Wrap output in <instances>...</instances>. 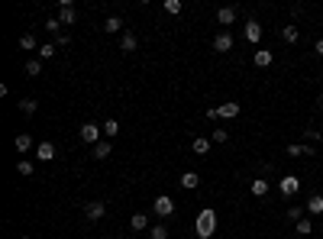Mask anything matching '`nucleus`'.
Instances as JSON below:
<instances>
[{
    "instance_id": "nucleus-2",
    "label": "nucleus",
    "mask_w": 323,
    "mask_h": 239,
    "mask_svg": "<svg viewBox=\"0 0 323 239\" xmlns=\"http://www.w3.org/2000/svg\"><path fill=\"white\" fill-rule=\"evenodd\" d=\"M152 210L162 216V220H168V216H175V201H171L168 194H159V197H155V204H152Z\"/></svg>"
},
{
    "instance_id": "nucleus-9",
    "label": "nucleus",
    "mask_w": 323,
    "mask_h": 239,
    "mask_svg": "<svg viewBox=\"0 0 323 239\" xmlns=\"http://www.w3.org/2000/svg\"><path fill=\"white\" fill-rule=\"evenodd\" d=\"M13 146H16V152H20V155H26V152H32V149H36V146H32V136H29V133H20V136L13 139Z\"/></svg>"
},
{
    "instance_id": "nucleus-32",
    "label": "nucleus",
    "mask_w": 323,
    "mask_h": 239,
    "mask_svg": "<svg viewBox=\"0 0 323 239\" xmlns=\"http://www.w3.org/2000/svg\"><path fill=\"white\" fill-rule=\"evenodd\" d=\"M288 220H294V223L304 220V207H288Z\"/></svg>"
},
{
    "instance_id": "nucleus-35",
    "label": "nucleus",
    "mask_w": 323,
    "mask_h": 239,
    "mask_svg": "<svg viewBox=\"0 0 323 239\" xmlns=\"http://www.w3.org/2000/svg\"><path fill=\"white\" fill-rule=\"evenodd\" d=\"M210 142H226V130H214V136H210Z\"/></svg>"
},
{
    "instance_id": "nucleus-20",
    "label": "nucleus",
    "mask_w": 323,
    "mask_h": 239,
    "mask_svg": "<svg viewBox=\"0 0 323 239\" xmlns=\"http://www.w3.org/2000/svg\"><path fill=\"white\" fill-rule=\"evenodd\" d=\"M110 152H113V146H110L107 139H100L97 146H94V159H107V155H110Z\"/></svg>"
},
{
    "instance_id": "nucleus-8",
    "label": "nucleus",
    "mask_w": 323,
    "mask_h": 239,
    "mask_svg": "<svg viewBox=\"0 0 323 239\" xmlns=\"http://www.w3.org/2000/svg\"><path fill=\"white\" fill-rule=\"evenodd\" d=\"M36 159H39V162H52V159H55V142H39V146H36Z\"/></svg>"
},
{
    "instance_id": "nucleus-33",
    "label": "nucleus",
    "mask_w": 323,
    "mask_h": 239,
    "mask_svg": "<svg viewBox=\"0 0 323 239\" xmlns=\"http://www.w3.org/2000/svg\"><path fill=\"white\" fill-rule=\"evenodd\" d=\"M288 155H291V159H300V155H304V146H297V142H291V146H288Z\"/></svg>"
},
{
    "instance_id": "nucleus-17",
    "label": "nucleus",
    "mask_w": 323,
    "mask_h": 239,
    "mask_svg": "<svg viewBox=\"0 0 323 239\" xmlns=\"http://www.w3.org/2000/svg\"><path fill=\"white\" fill-rule=\"evenodd\" d=\"M252 197H269V181L265 178H252Z\"/></svg>"
},
{
    "instance_id": "nucleus-1",
    "label": "nucleus",
    "mask_w": 323,
    "mask_h": 239,
    "mask_svg": "<svg viewBox=\"0 0 323 239\" xmlns=\"http://www.w3.org/2000/svg\"><path fill=\"white\" fill-rule=\"evenodd\" d=\"M194 226H197V236L200 239H210L216 233V210L214 207H204L197 213V223H194Z\"/></svg>"
},
{
    "instance_id": "nucleus-25",
    "label": "nucleus",
    "mask_w": 323,
    "mask_h": 239,
    "mask_svg": "<svg viewBox=\"0 0 323 239\" xmlns=\"http://www.w3.org/2000/svg\"><path fill=\"white\" fill-rule=\"evenodd\" d=\"M149 239H168V226H165V223H155L152 230H149Z\"/></svg>"
},
{
    "instance_id": "nucleus-19",
    "label": "nucleus",
    "mask_w": 323,
    "mask_h": 239,
    "mask_svg": "<svg viewBox=\"0 0 323 239\" xmlns=\"http://www.w3.org/2000/svg\"><path fill=\"white\" fill-rule=\"evenodd\" d=\"M281 39H285V42H288V46H294V42H297V39H300V29H297V26H285V29H281Z\"/></svg>"
},
{
    "instance_id": "nucleus-11",
    "label": "nucleus",
    "mask_w": 323,
    "mask_h": 239,
    "mask_svg": "<svg viewBox=\"0 0 323 239\" xmlns=\"http://www.w3.org/2000/svg\"><path fill=\"white\" fill-rule=\"evenodd\" d=\"M216 23H220V26H233V23H236V10H233V7H220V10H216Z\"/></svg>"
},
{
    "instance_id": "nucleus-24",
    "label": "nucleus",
    "mask_w": 323,
    "mask_h": 239,
    "mask_svg": "<svg viewBox=\"0 0 323 239\" xmlns=\"http://www.w3.org/2000/svg\"><path fill=\"white\" fill-rule=\"evenodd\" d=\"M55 49H58V46H52V42H46V46H39V62H49V58H52V55H55Z\"/></svg>"
},
{
    "instance_id": "nucleus-37",
    "label": "nucleus",
    "mask_w": 323,
    "mask_h": 239,
    "mask_svg": "<svg viewBox=\"0 0 323 239\" xmlns=\"http://www.w3.org/2000/svg\"><path fill=\"white\" fill-rule=\"evenodd\" d=\"M71 42V36H65V32H58V36H55V46H68Z\"/></svg>"
},
{
    "instance_id": "nucleus-28",
    "label": "nucleus",
    "mask_w": 323,
    "mask_h": 239,
    "mask_svg": "<svg viewBox=\"0 0 323 239\" xmlns=\"http://www.w3.org/2000/svg\"><path fill=\"white\" fill-rule=\"evenodd\" d=\"M100 130H104V136H110V139L120 136V123H116V120H107V123L100 126Z\"/></svg>"
},
{
    "instance_id": "nucleus-12",
    "label": "nucleus",
    "mask_w": 323,
    "mask_h": 239,
    "mask_svg": "<svg viewBox=\"0 0 323 239\" xmlns=\"http://www.w3.org/2000/svg\"><path fill=\"white\" fill-rule=\"evenodd\" d=\"M181 187H185V191H197V187H200V175H197V171H185V175H181Z\"/></svg>"
},
{
    "instance_id": "nucleus-10",
    "label": "nucleus",
    "mask_w": 323,
    "mask_h": 239,
    "mask_svg": "<svg viewBox=\"0 0 323 239\" xmlns=\"http://www.w3.org/2000/svg\"><path fill=\"white\" fill-rule=\"evenodd\" d=\"M136 46H139L136 32H130V29H126L123 36H120V52H136Z\"/></svg>"
},
{
    "instance_id": "nucleus-22",
    "label": "nucleus",
    "mask_w": 323,
    "mask_h": 239,
    "mask_svg": "<svg viewBox=\"0 0 323 239\" xmlns=\"http://www.w3.org/2000/svg\"><path fill=\"white\" fill-rule=\"evenodd\" d=\"M20 49H23V52H32V49H36V52H39V46H36V36H32V32L20 36Z\"/></svg>"
},
{
    "instance_id": "nucleus-5",
    "label": "nucleus",
    "mask_w": 323,
    "mask_h": 239,
    "mask_svg": "<svg viewBox=\"0 0 323 239\" xmlns=\"http://www.w3.org/2000/svg\"><path fill=\"white\" fill-rule=\"evenodd\" d=\"M75 20H78V13H75V7H71V0H62V10H58V23H62V26H75Z\"/></svg>"
},
{
    "instance_id": "nucleus-26",
    "label": "nucleus",
    "mask_w": 323,
    "mask_h": 239,
    "mask_svg": "<svg viewBox=\"0 0 323 239\" xmlns=\"http://www.w3.org/2000/svg\"><path fill=\"white\" fill-rule=\"evenodd\" d=\"M162 7H165V13L178 16V13H181V10H185V3H181V0H165V3H162Z\"/></svg>"
},
{
    "instance_id": "nucleus-14",
    "label": "nucleus",
    "mask_w": 323,
    "mask_h": 239,
    "mask_svg": "<svg viewBox=\"0 0 323 239\" xmlns=\"http://www.w3.org/2000/svg\"><path fill=\"white\" fill-rule=\"evenodd\" d=\"M242 36H246L249 42H252V46H255V42H259V39H262V26L255 23V20H249V23H246V29H242Z\"/></svg>"
},
{
    "instance_id": "nucleus-36",
    "label": "nucleus",
    "mask_w": 323,
    "mask_h": 239,
    "mask_svg": "<svg viewBox=\"0 0 323 239\" xmlns=\"http://www.w3.org/2000/svg\"><path fill=\"white\" fill-rule=\"evenodd\" d=\"M304 136H307L310 142H320V130H304Z\"/></svg>"
},
{
    "instance_id": "nucleus-15",
    "label": "nucleus",
    "mask_w": 323,
    "mask_h": 239,
    "mask_svg": "<svg viewBox=\"0 0 323 239\" xmlns=\"http://www.w3.org/2000/svg\"><path fill=\"white\" fill-rule=\"evenodd\" d=\"M239 110H242V107L230 101V104H220V107H216V113L223 116V120H233V116H239Z\"/></svg>"
},
{
    "instance_id": "nucleus-40",
    "label": "nucleus",
    "mask_w": 323,
    "mask_h": 239,
    "mask_svg": "<svg viewBox=\"0 0 323 239\" xmlns=\"http://www.w3.org/2000/svg\"><path fill=\"white\" fill-rule=\"evenodd\" d=\"M20 239H32V236H20Z\"/></svg>"
},
{
    "instance_id": "nucleus-4",
    "label": "nucleus",
    "mask_w": 323,
    "mask_h": 239,
    "mask_svg": "<svg viewBox=\"0 0 323 239\" xmlns=\"http://www.w3.org/2000/svg\"><path fill=\"white\" fill-rule=\"evenodd\" d=\"M100 133H104V130H97V123H84L81 130H78V136H81V142L97 146V142H100Z\"/></svg>"
},
{
    "instance_id": "nucleus-7",
    "label": "nucleus",
    "mask_w": 323,
    "mask_h": 239,
    "mask_svg": "<svg viewBox=\"0 0 323 239\" xmlns=\"http://www.w3.org/2000/svg\"><path fill=\"white\" fill-rule=\"evenodd\" d=\"M230 49H233V36H230V29L216 32V36H214V52H230Z\"/></svg>"
},
{
    "instance_id": "nucleus-27",
    "label": "nucleus",
    "mask_w": 323,
    "mask_h": 239,
    "mask_svg": "<svg viewBox=\"0 0 323 239\" xmlns=\"http://www.w3.org/2000/svg\"><path fill=\"white\" fill-rule=\"evenodd\" d=\"M194 152H197V155H207L210 152V139L197 136V139H194Z\"/></svg>"
},
{
    "instance_id": "nucleus-30",
    "label": "nucleus",
    "mask_w": 323,
    "mask_h": 239,
    "mask_svg": "<svg viewBox=\"0 0 323 239\" xmlns=\"http://www.w3.org/2000/svg\"><path fill=\"white\" fill-rule=\"evenodd\" d=\"M20 110H23V116H32V113H36V101H32V97L20 101Z\"/></svg>"
},
{
    "instance_id": "nucleus-34",
    "label": "nucleus",
    "mask_w": 323,
    "mask_h": 239,
    "mask_svg": "<svg viewBox=\"0 0 323 239\" xmlns=\"http://www.w3.org/2000/svg\"><path fill=\"white\" fill-rule=\"evenodd\" d=\"M46 29H49V32H55V36H58V29H62V23H58V16H55V20H49V23H46Z\"/></svg>"
},
{
    "instance_id": "nucleus-31",
    "label": "nucleus",
    "mask_w": 323,
    "mask_h": 239,
    "mask_svg": "<svg viewBox=\"0 0 323 239\" xmlns=\"http://www.w3.org/2000/svg\"><path fill=\"white\" fill-rule=\"evenodd\" d=\"M16 171H20V175H32V162L29 159H20V162H16Z\"/></svg>"
},
{
    "instance_id": "nucleus-18",
    "label": "nucleus",
    "mask_w": 323,
    "mask_h": 239,
    "mask_svg": "<svg viewBox=\"0 0 323 239\" xmlns=\"http://www.w3.org/2000/svg\"><path fill=\"white\" fill-rule=\"evenodd\" d=\"M104 32H120V36H123V20H120V16H107V20H104Z\"/></svg>"
},
{
    "instance_id": "nucleus-23",
    "label": "nucleus",
    "mask_w": 323,
    "mask_h": 239,
    "mask_svg": "<svg viewBox=\"0 0 323 239\" xmlns=\"http://www.w3.org/2000/svg\"><path fill=\"white\" fill-rule=\"evenodd\" d=\"M294 233H300V236H307V233H314V223H310V216H304V220H297V223H294Z\"/></svg>"
},
{
    "instance_id": "nucleus-41",
    "label": "nucleus",
    "mask_w": 323,
    "mask_h": 239,
    "mask_svg": "<svg viewBox=\"0 0 323 239\" xmlns=\"http://www.w3.org/2000/svg\"><path fill=\"white\" fill-rule=\"evenodd\" d=\"M100 239H110V236H100Z\"/></svg>"
},
{
    "instance_id": "nucleus-21",
    "label": "nucleus",
    "mask_w": 323,
    "mask_h": 239,
    "mask_svg": "<svg viewBox=\"0 0 323 239\" xmlns=\"http://www.w3.org/2000/svg\"><path fill=\"white\" fill-rule=\"evenodd\" d=\"M130 226H133V230H152V226H149V216H146V213H133Z\"/></svg>"
},
{
    "instance_id": "nucleus-6",
    "label": "nucleus",
    "mask_w": 323,
    "mask_h": 239,
    "mask_svg": "<svg viewBox=\"0 0 323 239\" xmlns=\"http://www.w3.org/2000/svg\"><path fill=\"white\" fill-rule=\"evenodd\" d=\"M271 62H275L271 49H255V52H252V65H255V68H269Z\"/></svg>"
},
{
    "instance_id": "nucleus-13",
    "label": "nucleus",
    "mask_w": 323,
    "mask_h": 239,
    "mask_svg": "<svg viewBox=\"0 0 323 239\" xmlns=\"http://www.w3.org/2000/svg\"><path fill=\"white\" fill-rule=\"evenodd\" d=\"M104 213H107V207H104L100 201H91V204L84 207V216H87V220H100Z\"/></svg>"
},
{
    "instance_id": "nucleus-29",
    "label": "nucleus",
    "mask_w": 323,
    "mask_h": 239,
    "mask_svg": "<svg viewBox=\"0 0 323 239\" xmlns=\"http://www.w3.org/2000/svg\"><path fill=\"white\" fill-rule=\"evenodd\" d=\"M26 75H29V78H39V75H42V62H39V58L26 62Z\"/></svg>"
},
{
    "instance_id": "nucleus-38",
    "label": "nucleus",
    "mask_w": 323,
    "mask_h": 239,
    "mask_svg": "<svg viewBox=\"0 0 323 239\" xmlns=\"http://www.w3.org/2000/svg\"><path fill=\"white\" fill-rule=\"evenodd\" d=\"M314 52H317V55H320V58H323V36H320V39H317V42H314Z\"/></svg>"
},
{
    "instance_id": "nucleus-16",
    "label": "nucleus",
    "mask_w": 323,
    "mask_h": 239,
    "mask_svg": "<svg viewBox=\"0 0 323 239\" xmlns=\"http://www.w3.org/2000/svg\"><path fill=\"white\" fill-rule=\"evenodd\" d=\"M307 213H310V216H320V213H323V194H310Z\"/></svg>"
},
{
    "instance_id": "nucleus-39",
    "label": "nucleus",
    "mask_w": 323,
    "mask_h": 239,
    "mask_svg": "<svg viewBox=\"0 0 323 239\" xmlns=\"http://www.w3.org/2000/svg\"><path fill=\"white\" fill-rule=\"evenodd\" d=\"M317 107H320V110H323V94H320V97H317Z\"/></svg>"
},
{
    "instance_id": "nucleus-3",
    "label": "nucleus",
    "mask_w": 323,
    "mask_h": 239,
    "mask_svg": "<svg viewBox=\"0 0 323 239\" xmlns=\"http://www.w3.org/2000/svg\"><path fill=\"white\" fill-rule=\"evenodd\" d=\"M278 191H281V197H294V194L300 191V178L297 175H285L281 181H278Z\"/></svg>"
}]
</instances>
